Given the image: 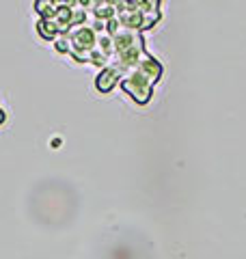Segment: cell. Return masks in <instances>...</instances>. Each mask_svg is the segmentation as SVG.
I'll use <instances>...</instances> for the list:
<instances>
[{"label": "cell", "mask_w": 246, "mask_h": 259, "mask_svg": "<svg viewBox=\"0 0 246 259\" xmlns=\"http://www.w3.org/2000/svg\"><path fill=\"white\" fill-rule=\"evenodd\" d=\"M162 74H164L162 63L155 61L151 54H147L128 76L121 78V87L136 104L145 106V104H149L151 95H153V87L158 84Z\"/></svg>", "instance_id": "6da1fadb"}, {"label": "cell", "mask_w": 246, "mask_h": 259, "mask_svg": "<svg viewBox=\"0 0 246 259\" xmlns=\"http://www.w3.org/2000/svg\"><path fill=\"white\" fill-rule=\"evenodd\" d=\"M117 13H114V20H117L123 28L141 32L153 28L155 24L162 18V3L158 0H117Z\"/></svg>", "instance_id": "7a4b0ae2"}, {"label": "cell", "mask_w": 246, "mask_h": 259, "mask_svg": "<svg viewBox=\"0 0 246 259\" xmlns=\"http://www.w3.org/2000/svg\"><path fill=\"white\" fill-rule=\"evenodd\" d=\"M102 30H95L91 24H82V26L71 28L67 35H65V41H67L69 48V56H73L78 63H89L91 54L97 46V37H100Z\"/></svg>", "instance_id": "3957f363"}, {"label": "cell", "mask_w": 246, "mask_h": 259, "mask_svg": "<svg viewBox=\"0 0 246 259\" xmlns=\"http://www.w3.org/2000/svg\"><path fill=\"white\" fill-rule=\"evenodd\" d=\"M82 7H91L93 20L104 22V24L112 20L114 13H117V5L112 0H82Z\"/></svg>", "instance_id": "277c9868"}, {"label": "cell", "mask_w": 246, "mask_h": 259, "mask_svg": "<svg viewBox=\"0 0 246 259\" xmlns=\"http://www.w3.org/2000/svg\"><path fill=\"white\" fill-rule=\"evenodd\" d=\"M119 82H121L119 71H114L112 67H104L100 74H97V78H95V89L106 95V93H110Z\"/></svg>", "instance_id": "5b68a950"}, {"label": "cell", "mask_w": 246, "mask_h": 259, "mask_svg": "<svg viewBox=\"0 0 246 259\" xmlns=\"http://www.w3.org/2000/svg\"><path fill=\"white\" fill-rule=\"evenodd\" d=\"M5 119H7V115H5V110H0V123H5Z\"/></svg>", "instance_id": "8992f818"}]
</instances>
